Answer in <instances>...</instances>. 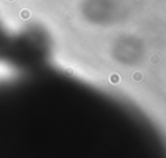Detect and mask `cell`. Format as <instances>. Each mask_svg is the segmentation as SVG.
<instances>
[{
	"label": "cell",
	"instance_id": "1",
	"mask_svg": "<svg viewBox=\"0 0 166 158\" xmlns=\"http://www.w3.org/2000/svg\"><path fill=\"white\" fill-rule=\"evenodd\" d=\"M3 43H4V40L0 39V47H3Z\"/></svg>",
	"mask_w": 166,
	"mask_h": 158
}]
</instances>
